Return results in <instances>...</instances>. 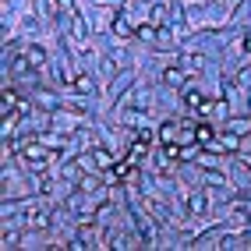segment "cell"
Returning a JSON list of instances; mask_svg holds the SVG:
<instances>
[{"mask_svg": "<svg viewBox=\"0 0 251 251\" xmlns=\"http://www.w3.org/2000/svg\"><path fill=\"white\" fill-rule=\"evenodd\" d=\"M138 36H142V39H152V43H159L156 50H170V46H174L170 32H166V28H156V25H142V28H138Z\"/></svg>", "mask_w": 251, "mask_h": 251, "instance_id": "6da1fadb", "label": "cell"}, {"mask_svg": "<svg viewBox=\"0 0 251 251\" xmlns=\"http://www.w3.org/2000/svg\"><path fill=\"white\" fill-rule=\"evenodd\" d=\"M46 152H39V149H25V163L32 166V170H43V166H46Z\"/></svg>", "mask_w": 251, "mask_h": 251, "instance_id": "7a4b0ae2", "label": "cell"}, {"mask_svg": "<svg viewBox=\"0 0 251 251\" xmlns=\"http://www.w3.org/2000/svg\"><path fill=\"white\" fill-rule=\"evenodd\" d=\"M205 205H209V202H205V195H202V191H195V195L188 198V209H191V216H198V212H205Z\"/></svg>", "mask_w": 251, "mask_h": 251, "instance_id": "3957f363", "label": "cell"}, {"mask_svg": "<svg viewBox=\"0 0 251 251\" xmlns=\"http://www.w3.org/2000/svg\"><path fill=\"white\" fill-rule=\"evenodd\" d=\"M166 14H170V4H156L152 7V22L156 25H166Z\"/></svg>", "mask_w": 251, "mask_h": 251, "instance_id": "277c9868", "label": "cell"}, {"mask_svg": "<svg viewBox=\"0 0 251 251\" xmlns=\"http://www.w3.org/2000/svg\"><path fill=\"white\" fill-rule=\"evenodd\" d=\"M71 85H75L78 92H92V78H85V75H78V78H71Z\"/></svg>", "mask_w": 251, "mask_h": 251, "instance_id": "5b68a950", "label": "cell"}, {"mask_svg": "<svg viewBox=\"0 0 251 251\" xmlns=\"http://www.w3.org/2000/svg\"><path fill=\"white\" fill-rule=\"evenodd\" d=\"M92 156H96V163H99V166H113V156L106 152V149H96Z\"/></svg>", "mask_w": 251, "mask_h": 251, "instance_id": "8992f818", "label": "cell"}, {"mask_svg": "<svg viewBox=\"0 0 251 251\" xmlns=\"http://www.w3.org/2000/svg\"><path fill=\"white\" fill-rule=\"evenodd\" d=\"M180 78H184V71H180V68H170V71L163 75V81H166V85H177Z\"/></svg>", "mask_w": 251, "mask_h": 251, "instance_id": "52a82bcc", "label": "cell"}, {"mask_svg": "<svg viewBox=\"0 0 251 251\" xmlns=\"http://www.w3.org/2000/svg\"><path fill=\"white\" fill-rule=\"evenodd\" d=\"M184 99H188V106H191V110H202V106H205V103H202V92H188Z\"/></svg>", "mask_w": 251, "mask_h": 251, "instance_id": "ba28073f", "label": "cell"}, {"mask_svg": "<svg viewBox=\"0 0 251 251\" xmlns=\"http://www.w3.org/2000/svg\"><path fill=\"white\" fill-rule=\"evenodd\" d=\"M244 50H251V36H248V39H244Z\"/></svg>", "mask_w": 251, "mask_h": 251, "instance_id": "9c48e42d", "label": "cell"}]
</instances>
